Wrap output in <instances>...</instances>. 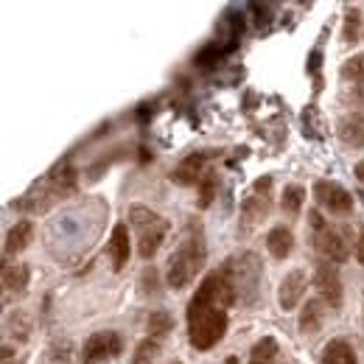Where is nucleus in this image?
Wrapping results in <instances>:
<instances>
[{
  "label": "nucleus",
  "instance_id": "f257e3e1",
  "mask_svg": "<svg viewBox=\"0 0 364 364\" xmlns=\"http://www.w3.org/2000/svg\"><path fill=\"white\" fill-rule=\"evenodd\" d=\"M235 289L222 272H210L188 303V339L193 350H210L228 333V309L235 303Z\"/></svg>",
  "mask_w": 364,
  "mask_h": 364
},
{
  "label": "nucleus",
  "instance_id": "f03ea898",
  "mask_svg": "<svg viewBox=\"0 0 364 364\" xmlns=\"http://www.w3.org/2000/svg\"><path fill=\"white\" fill-rule=\"evenodd\" d=\"M205 238H202V230H188L182 244L177 247V252L171 255L168 261V269H166V280L171 289H185L196 274L202 272L205 267Z\"/></svg>",
  "mask_w": 364,
  "mask_h": 364
},
{
  "label": "nucleus",
  "instance_id": "7ed1b4c3",
  "mask_svg": "<svg viewBox=\"0 0 364 364\" xmlns=\"http://www.w3.org/2000/svg\"><path fill=\"white\" fill-rule=\"evenodd\" d=\"M230 280V286L235 289V297L244 300L247 306L255 303L258 297V289H261V261L255 252H238V255H230L225 261V267L219 269Z\"/></svg>",
  "mask_w": 364,
  "mask_h": 364
},
{
  "label": "nucleus",
  "instance_id": "20e7f679",
  "mask_svg": "<svg viewBox=\"0 0 364 364\" xmlns=\"http://www.w3.org/2000/svg\"><path fill=\"white\" fill-rule=\"evenodd\" d=\"M129 225L137 232V252L140 258H154V252L160 250L163 238L168 235V222L163 216H157L154 210L143 208V205H132L129 208Z\"/></svg>",
  "mask_w": 364,
  "mask_h": 364
},
{
  "label": "nucleus",
  "instance_id": "39448f33",
  "mask_svg": "<svg viewBox=\"0 0 364 364\" xmlns=\"http://www.w3.org/2000/svg\"><path fill=\"white\" fill-rule=\"evenodd\" d=\"M311 225H314V247L325 261L342 264L350 255V232L345 228H333L328 222H322L317 210H311Z\"/></svg>",
  "mask_w": 364,
  "mask_h": 364
},
{
  "label": "nucleus",
  "instance_id": "423d86ee",
  "mask_svg": "<svg viewBox=\"0 0 364 364\" xmlns=\"http://www.w3.org/2000/svg\"><path fill=\"white\" fill-rule=\"evenodd\" d=\"M314 199L319 208H325L328 213H336V216H348L353 210V193L333 180L314 182Z\"/></svg>",
  "mask_w": 364,
  "mask_h": 364
},
{
  "label": "nucleus",
  "instance_id": "0eeeda50",
  "mask_svg": "<svg viewBox=\"0 0 364 364\" xmlns=\"http://www.w3.org/2000/svg\"><path fill=\"white\" fill-rule=\"evenodd\" d=\"M121 353V336L115 331H101V333H92L90 339L85 342L82 348V359L85 364H101L112 356Z\"/></svg>",
  "mask_w": 364,
  "mask_h": 364
},
{
  "label": "nucleus",
  "instance_id": "6e6552de",
  "mask_svg": "<svg viewBox=\"0 0 364 364\" xmlns=\"http://www.w3.org/2000/svg\"><path fill=\"white\" fill-rule=\"evenodd\" d=\"M314 289H317L319 300L328 303L331 309H339L342 306V280H339V272L333 264L322 261L314 272Z\"/></svg>",
  "mask_w": 364,
  "mask_h": 364
},
{
  "label": "nucleus",
  "instance_id": "1a4fd4ad",
  "mask_svg": "<svg viewBox=\"0 0 364 364\" xmlns=\"http://www.w3.org/2000/svg\"><path fill=\"white\" fill-rule=\"evenodd\" d=\"M306 286H309V277H306L303 269H291V272L286 274L280 280V286H277V303H280V309L283 311H294L300 306V300L306 297Z\"/></svg>",
  "mask_w": 364,
  "mask_h": 364
},
{
  "label": "nucleus",
  "instance_id": "9d476101",
  "mask_svg": "<svg viewBox=\"0 0 364 364\" xmlns=\"http://www.w3.org/2000/svg\"><path fill=\"white\" fill-rule=\"evenodd\" d=\"M205 163H208V154L205 151H196V154H188L180 166L171 171V182L174 185H193L196 180L205 177Z\"/></svg>",
  "mask_w": 364,
  "mask_h": 364
},
{
  "label": "nucleus",
  "instance_id": "9b49d317",
  "mask_svg": "<svg viewBox=\"0 0 364 364\" xmlns=\"http://www.w3.org/2000/svg\"><path fill=\"white\" fill-rule=\"evenodd\" d=\"M109 258H112V269L121 272L129 261V230L124 222H118L109 235Z\"/></svg>",
  "mask_w": 364,
  "mask_h": 364
},
{
  "label": "nucleus",
  "instance_id": "f8f14e48",
  "mask_svg": "<svg viewBox=\"0 0 364 364\" xmlns=\"http://www.w3.org/2000/svg\"><path fill=\"white\" fill-rule=\"evenodd\" d=\"M336 132H339V140H342L345 146H350V149H364V115H356V112L345 115V118L339 121Z\"/></svg>",
  "mask_w": 364,
  "mask_h": 364
},
{
  "label": "nucleus",
  "instance_id": "ddd939ff",
  "mask_svg": "<svg viewBox=\"0 0 364 364\" xmlns=\"http://www.w3.org/2000/svg\"><path fill=\"white\" fill-rule=\"evenodd\" d=\"M267 250H269V255L277 258V261L289 258L291 250H294V235H291V230L283 228V225L269 230V235H267Z\"/></svg>",
  "mask_w": 364,
  "mask_h": 364
},
{
  "label": "nucleus",
  "instance_id": "4468645a",
  "mask_svg": "<svg viewBox=\"0 0 364 364\" xmlns=\"http://www.w3.org/2000/svg\"><path fill=\"white\" fill-rule=\"evenodd\" d=\"M322 364H359L356 350L348 339H331L322 350Z\"/></svg>",
  "mask_w": 364,
  "mask_h": 364
},
{
  "label": "nucleus",
  "instance_id": "2eb2a0df",
  "mask_svg": "<svg viewBox=\"0 0 364 364\" xmlns=\"http://www.w3.org/2000/svg\"><path fill=\"white\" fill-rule=\"evenodd\" d=\"M31 235H34V225H31V222H17L14 228L6 232V244H3L6 255L23 252V250L31 244Z\"/></svg>",
  "mask_w": 364,
  "mask_h": 364
},
{
  "label": "nucleus",
  "instance_id": "dca6fc26",
  "mask_svg": "<svg viewBox=\"0 0 364 364\" xmlns=\"http://www.w3.org/2000/svg\"><path fill=\"white\" fill-rule=\"evenodd\" d=\"M244 222H241V228L250 230L255 222H264L267 216H269V196H258V193H252L247 202H244Z\"/></svg>",
  "mask_w": 364,
  "mask_h": 364
},
{
  "label": "nucleus",
  "instance_id": "f3484780",
  "mask_svg": "<svg viewBox=\"0 0 364 364\" xmlns=\"http://www.w3.org/2000/svg\"><path fill=\"white\" fill-rule=\"evenodd\" d=\"M280 359V345L272 336H264L252 345V353H250V364H277Z\"/></svg>",
  "mask_w": 364,
  "mask_h": 364
},
{
  "label": "nucleus",
  "instance_id": "a211bd4d",
  "mask_svg": "<svg viewBox=\"0 0 364 364\" xmlns=\"http://www.w3.org/2000/svg\"><path fill=\"white\" fill-rule=\"evenodd\" d=\"M322 319H325V303L322 300H309L303 306V314H300L303 333H317L319 328H322Z\"/></svg>",
  "mask_w": 364,
  "mask_h": 364
},
{
  "label": "nucleus",
  "instance_id": "6ab92c4d",
  "mask_svg": "<svg viewBox=\"0 0 364 364\" xmlns=\"http://www.w3.org/2000/svg\"><path fill=\"white\" fill-rule=\"evenodd\" d=\"M28 267H23V264H14V267H6L3 269V286H6V291H26V283H28Z\"/></svg>",
  "mask_w": 364,
  "mask_h": 364
},
{
  "label": "nucleus",
  "instance_id": "aec40b11",
  "mask_svg": "<svg viewBox=\"0 0 364 364\" xmlns=\"http://www.w3.org/2000/svg\"><path fill=\"white\" fill-rule=\"evenodd\" d=\"M303 202H306V188H300V185H286V188H283L280 205H283L286 213H300Z\"/></svg>",
  "mask_w": 364,
  "mask_h": 364
},
{
  "label": "nucleus",
  "instance_id": "412c9836",
  "mask_svg": "<svg viewBox=\"0 0 364 364\" xmlns=\"http://www.w3.org/2000/svg\"><path fill=\"white\" fill-rule=\"evenodd\" d=\"M225 53H230V50L222 46V43H210V46H205L196 56H193V62H196L199 68H216L219 59H222Z\"/></svg>",
  "mask_w": 364,
  "mask_h": 364
},
{
  "label": "nucleus",
  "instance_id": "4be33fe9",
  "mask_svg": "<svg viewBox=\"0 0 364 364\" xmlns=\"http://www.w3.org/2000/svg\"><path fill=\"white\" fill-rule=\"evenodd\" d=\"M171 328H174L171 314H166V311H154V314H149V339H157V342H160Z\"/></svg>",
  "mask_w": 364,
  "mask_h": 364
},
{
  "label": "nucleus",
  "instance_id": "5701e85b",
  "mask_svg": "<svg viewBox=\"0 0 364 364\" xmlns=\"http://www.w3.org/2000/svg\"><path fill=\"white\" fill-rule=\"evenodd\" d=\"M359 26H362V11L353 6L345 11V43H356L359 40Z\"/></svg>",
  "mask_w": 364,
  "mask_h": 364
},
{
  "label": "nucleus",
  "instance_id": "b1692460",
  "mask_svg": "<svg viewBox=\"0 0 364 364\" xmlns=\"http://www.w3.org/2000/svg\"><path fill=\"white\" fill-rule=\"evenodd\" d=\"M213 196H216V174H213V171H205L202 185H199V199H196V205L205 210V208L213 202Z\"/></svg>",
  "mask_w": 364,
  "mask_h": 364
},
{
  "label": "nucleus",
  "instance_id": "393cba45",
  "mask_svg": "<svg viewBox=\"0 0 364 364\" xmlns=\"http://www.w3.org/2000/svg\"><path fill=\"white\" fill-rule=\"evenodd\" d=\"M342 76L345 79H353V82H362L364 87V53H356V56H350V62H345Z\"/></svg>",
  "mask_w": 364,
  "mask_h": 364
},
{
  "label": "nucleus",
  "instance_id": "a878e982",
  "mask_svg": "<svg viewBox=\"0 0 364 364\" xmlns=\"http://www.w3.org/2000/svg\"><path fill=\"white\" fill-rule=\"evenodd\" d=\"M154 356H157V339H143L137 345L132 364H154Z\"/></svg>",
  "mask_w": 364,
  "mask_h": 364
},
{
  "label": "nucleus",
  "instance_id": "bb28decb",
  "mask_svg": "<svg viewBox=\"0 0 364 364\" xmlns=\"http://www.w3.org/2000/svg\"><path fill=\"white\" fill-rule=\"evenodd\" d=\"M269 188H272V177H264V180H258L252 185V193H258V196H269Z\"/></svg>",
  "mask_w": 364,
  "mask_h": 364
},
{
  "label": "nucleus",
  "instance_id": "cd10ccee",
  "mask_svg": "<svg viewBox=\"0 0 364 364\" xmlns=\"http://www.w3.org/2000/svg\"><path fill=\"white\" fill-rule=\"evenodd\" d=\"M356 258H359V264H364V228L356 238Z\"/></svg>",
  "mask_w": 364,
  "mask_h": 364
},
{
  "label": "nucleus",
  "instance_id": "c85d7f7f",
  "mask_svg": "<svg viewBox=\"0 0 364 364\" xmlns=\"http://www.w3.org/2000/svg\"><path fill=\"white\" fill-rule=\"evenodd\" d=\"M353 171H356V180L364 185V160H359V163H356V168H353Z\"/></svg>",
  "mask_w": 364,
  "mask_h": 364
},
{
  "label": "nucleus",
  "instance_id": "c756f323",
  "mask_svg": "<svg viewBox=\"0 0 364 364\" xmlns=\"http://www.w3.org/2000/svg\"><path fill=\"white\" fill-rule=\"evenodd\" d=\"M356 101L364 107V87H359V90H356Z\"/></svg>",
  "mask_w": 364,
  "mask_h": 364
},
{
  "label": "nucleus",
  "instance_id": "7c9ffc66",
  "mask_svg": "<svg viewBox=\"0 0 364 364\" xmlns=\"http://www.w3.org/2000/svg\"><path fill=\"white\" fill-rule=\"evenodd\" d=\"M222 364H238V356H228V359H225Z\"/></svg>",
  "mask_w": 364,
  "mask_h": 364
},
{
  "label": "nucleus",
  "instance_id": "2f4dec72",
  "mask_svg": "<svg viewBox=\"0 0 364 364\" xmlns=\"http://www.w3.org/2000/svg\"><path fill=\"white\" fill-rule=\"evenodd\" d=\"M174 364H180V362H174Z\"/></svg>",
  "mask_w": 364,
  "mask_h": 364
}]
</instances>
